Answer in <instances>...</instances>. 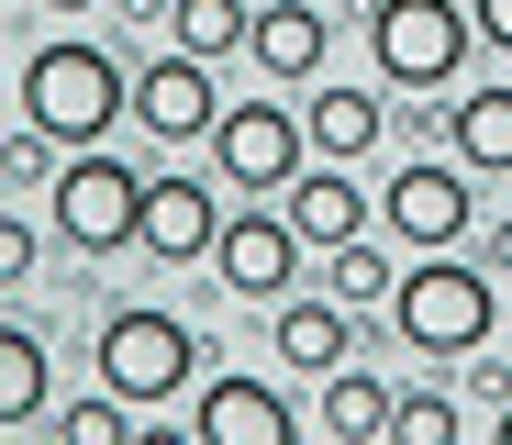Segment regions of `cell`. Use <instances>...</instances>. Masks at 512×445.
I'll return each instance as SVG.
<instances>
[{"mask_svg":"<svg viewBox=\"0 0 512 445\" xmlns=\"http://www.w3.org/2000/svg\"><path fill=\"white\" fill-rule=\"evenodd\" d=\"M123 112H134L123 56H101V45H34V67H23V123H34V134H56V145H101Z\"/></svg>","mask_w":512,"mask_h":445,"instance_id":"cell-2","label":"cell"},{"mask_svg":"<svg viewBox=\"0 0 512 445\" xmlns=\"http://www.w3.org/2000/svg\"><path fill=\"white\" fill-rule=\"evenodd\" d=\"M245 23H256V0H167V34H179L190 56H212V67L245 45Z\"/></svg>","mask_w":512,"mask_h":445,"instance_id":"cell-19","label":"cell"},{"mask_svg":"<svg viewBox=\"0 0 512 445\" xmlns=\"http://www.w3.org/2000/svg\"><path fill=\"white\" fill-rule=\"evenodd\" d=\"M190 379H201V334H190L179 312H112V323H101V390H123L134 412L179 401Z\"/></svg>","mask_w":512,"mask_h":445,"instance_id":"cell-5","label":"cell"},{"mask_svg":"<svg viewBox=\"0 0 512 445\" xmlns=\"http://www.w3.org/2000/svg\"><path fill=\"white\" fill-rule=\"evenodd\" d=\"M346 345H357L346 301H290V312H279V356H290L301 379H334V368H346Z\"/></svg>","mask_w":512,"mask_h":445,"instance_id":"cell-16","label":"cell"},{"mask_svg":"<svg viewBox=\"0 0 512 445\" xmlns=\"http://www.w3.org/2000/svg\"><path fill=\"white\" fill-rule=\"evenodd\" d=\"M468 23H479L490 56H512V0H468Z\"/></svg>","mask_w":512,"mask_h":445,"instance_id":"cell-24","label":"cell"},{"mask_svg":"<svg viewBox=\"0 0 512 445\" xmlns=\"http://www.w3.org/2000/svg\"><path fill=\"white\" fill-rule=\"evenodd\" d=\"M34 412H45V334L0 323V423H34Z\"/></svg>","mask_w":512,"mask_h":445,"instance_id":"cell-18","label":"cell"},{"mask_svg":"<svg viewBox=\"0 0 512 445\" xmlns=\"http://www.w3.org/2000/svg\"><path fill=\"white\" fill-rule=\"evenodd\" d=\"M501 445H512V401H501Z\"/></svg>","mask_w":512,"mask_h":445,"instance_id":"cell-26","label":"cell"},{"mask_svg":"<svg viewBox=\"0 0 512 445\" xmlns=\"http://www.w3.org/2000/svg\"><path fill=\"white\" fill-rule=\"evenodd\" d=\"M479 23L468 0H368V56H379V89H446L468 67Z\"/></svg>","mask_w":512,"mask_h":445,"instance_id":"cell-4","label":"cell"},{"mask_svg":"<svg viewBox=\"0 0 512 445\" xmlns=\"http://www.w3.org/2000/svg\"><path fill=\"white\" fill-rule=\"evenodd\" d=\"M390 445H457V401L446 390H401L390 401Z\"/></svg>","mask_w":512,"mask_h":445,"instance_id":"cell-21","label":"cell"},{"mask_svg":"<svg viewBox=\"0 0 512 445\" xmlns=\"http://www.w3.org/2000/svg\"><path fill=\"white\" fill-rule=\"evenodd\" d=\"M323 45H334L323 0H256V23H245V56L268 67L279 89H312L323 78Z\"/></svg>","mask_w":512,"mask_h":445,"instance_id":"cell-12","label":"cell"},{"mask_svg":"<svg viewBox=\"0 0 512 445\" xmlns=\"http://www.w3.org/2000/svg\"><path fill=\"white\" fill-rule=\"evenodd\" d=\"M212 167L234 178V190H290V178L312 167V134H301V112L290 101H234L223 123H212Z\"/></svg>","mask_w":512,"mask_h":445,"instance_id":"cell-7","label":"cell"},{"mask_svg":"<svg viewBox=\"0 0 512 445\" xmlns=\"http://www.w3.org/2000/svg\"><path fill=\"white\" fill-rule=\"evenodd\" d=\"M390 401H401V390L368 379L357 356H346V368L323 379V434H334V445H368V434H390Z\"/></svg>","mask_w":512,"mask_h":445,"instance_id":"cell-17","label":"cell"},{"mask_svg":"<svg viewBox=\"0 0 512 445\" xmlns=\"http://www.w3.org/2000/svg\"><path fill=\"white\" fill-rule=\"evenodd\" d=\"M0 12H12V0H0Z\"/></svg>","mask_w":512,"mask_h":445,"instance_id":"cell-28","label":"cell"},{"mask_svg":"<svg viewBox=\"0 0 512 445\" xmlns=\"http://www.w3.org/2000/svg\"><path fill=\"white\" fill-rule=\"evenodd\" d=\"M56 434H67V445H123V434H134V401H123V390L67 401V412H56Z\"/></svg>","mask_w":512,"mask_h":445,"instance_id":"cell-22","label":"cell"},{"mask_svg":"<svg viewBox=\"0 0 512 445\" xmlns=\"http://www.w3.org/2000/svg\"><path fill=\"white\" fill-rule=\"evenodd\" d=\"M134 123H145L156 145H212V123H223V89H212V56H190V45L145 56V67H134Z\"/></svg>","mask_w":512,"mask_h":445,"instance_id":"cell-8","label":"cell"},{"mask_svg":"<svg viewBox=\"0 0 512 445\" xmlns=\"http://www.w3.org/2000/svg\"><path fill=\"white\" fill-rule=\"evenodd\" d=\"M23 279H45V234L23 212H0V290H23Z\"/></svg>","mask_w":512,"mask_h":445,"instance_id":"cell-23","label":"cell"},{"mask_svg":"<svg viewBox=\"0 0 512 445\" xmlns=\"http://www.w3.org/2000/svg\"><path fill=\"white\" fill-rule=\"evenodd\" d=\"M446 156L468 178H512V89H468L457 123H446Z\"/></svg>","mask_w":512,"mask_h":445,"instance_id":"cell-15","label":"cell"},{"mask_svg":"<svg viewBox=\"0 0 512 445\" xmlns=\"http://www.w3.org/2000/svg\"><path fill=\"white\" fill-rule=\"evenodd\" d=\"M379 223H390V245H468V223H479V190H468V167L457 156H412V167H390V190H379Z\"/></svg>","mask_w":512,"mask_h":445,"instance_id":"cell-6","label":"cell"},{"mask_svg":"<svg viewBox=\"0 0 512 445\" xmlns=\"http://www.w3.org/2000/svg\"><path fill=\"white\" fill-rule=\"evenodd\" d=\"M56 12H90V0H56Z\"/></svg>","mask_w":512,"mask_h":445,"instance_id":"cell-27","label":"cell"},{"mask_svg":"<svg viewBox=\"0 0 512 445\" xmlns=\"http://www.w3.org/2000/svg\"><path fill=\"white\" fill-rule=\"evenodd\" d=\"M279 201H290V234H301V245H346V234H368V201H357V178H334V156L301 167Z\"/></svg>","mask_w":512,"mask_h":445,"instance_id":"cell-14","label":"cell"},{"mask_svg":"<svg viewBox=\"0 0 512 445\" xmlns=\"http://www.w3.org/2000/svg\"><path fill=\"white\" fill-rule=\"evenodd\" d=\"M212 234H223V201H212V178H156L145 167V256L167 267H212Z\"/></svg>","mask_w":512,"mask_h":445,"instance_id":"cell-10","label":"cell"},{"mask_svg":"<svg viewBox=\"0 0 512 445\" xmlns=\"http://www.w3.org/2000/svg\"><path fill=\"white\" fill-rule=\"evenodd\" d=\"M301 134H312V156H334V167H357V156H379V134H390V112H379V89H312L301 101Z\"/></svg>","mask_w":512,"mask_h":445,"instance_id":"cell-13","label":"cell"},{"mask_svg":"<svg viewBox=\"0 0 512 445\" xmlns=\"http://www.w3.org/2000/svg\"><path fill=\"white\" fill-rule=\"evenodd\" d=\"M290 267H301L290 212H223V234H212V279H223L234 301H279Z\"/></svg>","mask_w":512,"mask_h":445,"instance_id":"cell-9","label":"cell"},{"mask_svg":"<svg viewBox=\"0 0 512 445\" xmlns=\"http://www.w3.org/2000/svg\"><path fill=\"white\" fill-rule=\"evenodd\" d=\"M323 267H334V301L346 312H368V301H390V245H368V234H346V245H323Z\"/></svg>","mask_w":512,"mask_h":445,"instance_id":"cell-20","label":"cell"},{"mask_svg":"<svg viewBox=\"0 0 512 445\" xmlns=\"http://www.w3.org/2000/svg\"><path fill=\"white\" fill-rule=\"evenodd\" d=\"M190 434H201V445H290L301 412H290L268 379H201V390H190Z\"/></svg>","mask_w":512,"mask_h":445,"instance_id":"cell-11","label":"cell"},{"mask_svg":"<svg viewBox=\"0 0 512 445\" xmlns=\"http://www.w3.org/2000/svg\"><path fill=\"white\" fill-rule=\"evenodd\" d=\"M145 234V167L112 145H67L56 167V245L67 256H123Z\"/></svg>","mask_w":512,"mask_h":445,"instance_id":"cell-3","label":"cell"},{"mask_svg":"<svg viewBox=\"0 0 512 445\" xmlns=\"http://www.w3.org/2000/svg\"><path fill=\"white\" fill-rule=\"evenodd\" d=\"M390 323H401L412 356H479L490 323H501V279L479 256H457V245H423L390 279Z\"/></svg>","mask_w":512,"mask_h":445,"instance_id":"cell-1","label":"cell"},{"mask_svg":"<svg viewBox=\"0 0 512 445\" xmlns=\"http://www.w3.org/2000/svg\"><path fill=\"white\" fill-rule=\"evenodd\" d=\"M479 267H490V279H512V223H501V234L479 245Z\"/></svg>","mask_w":512,"mask_h":445,"instance_id":"cell-25","label":"cell"}]
</instances>
